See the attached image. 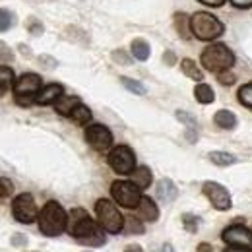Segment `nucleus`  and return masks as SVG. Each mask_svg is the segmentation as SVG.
<instances>
[{"mask_svg":"<svg viewBox=\"0 0 252 252\" xmlns=\"http://www.w3.org/2000/svg\"><path fill=\"white\" fill-rule=\"evenodd\" d=\"M68 233L86 247H103L105 245V229L95 223L82 208H76L70 212L68 218Z\"/></svg>","mask_w":252,"mask_h":252,"instance_id":"obj_1","label":"nucleus"},{"mask_svg":"<svg viewBox=\"0 0 252 252\" xmlns=\"http://www.w3.org/2000/svg\"><path fill=\"white\" fill-rule=\"evenodd\" d=\"M68 227V214L59 202H47L39 214V231L47 237H59Z\"/></svg>","mask_w":252,"mask_h":252,"instance_id":"obj_2","label":"nucleus"},{"mask_svg":"<svg viewBox=\"0 0 252 252\" xmlns=\"http://www.w3.org/2000/svg\"><path fill=\"white\" fill-rule=\"evenodd\" d=\"M190 30L200 41H214L223 35L225 28L220 20L208 12H198L190 18Z\"/></svg>","mask_w":252,"mask_h":252,"instance_id":"obj_3","label":"nucleus"},{"mask_svg":"<svg viewBox=\"0 0 252 252\" xmlns=\"http://www.w3.org/2000/svg\"><path fill=\"white\" fill-rule=\"evenodd\" d=\"M233 64H235V55L225 45H221V43L210 45L202 53V66L206 70H210V72L221 74V72L229 70Z\"/></svg>","mask_w":252,"mask_h":252,"instance_id":"obj_4","label":"nucleus"},{"mask_svg":"<svg viewBox=\"0 0 252 252\" xmlns=\"http://www.w3.org/2000/svg\"><path fill=\"white\" fill-rule=\"evenodd\" d=\"M95 214H97L99 225H101L107 233L117 235V233L123 231V227H125V218H123V214L119 212V208H117L111 200H105V198L97 200V204H95Z\"/></svg>","mask_w":252,"mask_h":252,"instance_id":"obj_5","label":"nucleus"},{"mask_svg":"<svg viewBox=\"0 0 252 252\" xmlns=\"http://www.w3.org/2000/svg\"><path fill=\"white\" fill-rule=\"evenodd\" d=\"M41 76L39 74H24L18 78V82L14 84V97H16V103H20L22 107H28L35 101L37 94L43 90L41 88Z\"/></svg>","mask_w":252,"mask_h":252,"instance_id":"obj_6","label":"nucleus"},{"mask_svg":"<svg viewBox=\"0 0 252 252\" xmlns=\"http://www.w3.org/2000/svg\"><path fill=\"white\" fill-rule=\"evenodd\" d=\"M111 194L123 208H134L136 210L140 200H142V192L132 181H117V183H113Z\"/></svg>","mask_w":252,"mask_h":252,"instance_id":"obj_7","label":"nucleus"},{"mask_svg":"<svg viewBox=\"0 0 252 252\" xmlns=\"http://www.w3.org/2000/svg\"><path fill=\"white\" fill-rule=\"evenodd\" d=\"M109 165L119 175H130L136 167V156L128 146H117L109 154Z\"/></svg>","mask_w":252,"mask_h":252,"instance_id":"obj_8","label":"nucleus"},{"mask_svg":"<svg viewBox=\"0 0 252 252\" xmlns=\"http://www.w3.org/2000/svg\"><path fill=\"white\" fill-rule=\"evenodd\" d=\"M12 214L20 223H33L39 220V210L32 194H20L12 202Z\"/></svg>","mask_w":252,"mask_h":252,"instance_id":"obj_9","label":"nucleus"},{"mask_svg":"<svg viewBox=\"0 0 252 252\" xmlns=\"http://www.w3.org/2000/svg\"><path fill=\"white\" fill-rule=\"evenodd\" d=\"M221 239L233 247V249H241V251L252 252V231L247 229L245 225H231L223 231Z\"/></svg>","mask_w":252,"mask_h":252,"instance_id":"obj_10","label":"nucleus"},{"mask_svg":"<svg viewBox=\"0 0 252 252\" xmlns=\"http://www.w3.org/2000/svg\"><path fill=\"white\" fill-rule=\"evenodd\" d=\"M86 140L95 152H107L113 146V134L107 126L92 125L86 128Z\"/></svg>","mask_w":252,"mask_h":252,"instance_id":"obj_11","label":"nucleus"},{"mask_svg":"<svg viewBox=\"0 0 252 252\" xmlns=\"http://www.w3.org/2000/svg\"><path fill=\"white\" fill-rule=\"evenodd\" d=\"M202 192L208 196V200L212 202V206L220 212H227L231 208V194L227 192L225 187H221L220 183H204Z\"/></svg>","mask_w":252,"mask_h":252,"instance_id":"obj_12","label":"nucleus"},{"mask_svg":"<svg viewBox=\"0 0 252 252\" xmlns=\"http://www.w3.org/2000/svg\"><path fill=\"white\" fill-rule=\"evenodd\" d=\"M63 92L64 88L61 84H49V86H45L37 97H35V103H39V105H51V103H57L61 97H63Z\"/></svg>","mask_w":252,"mask_h":252,"instance_id":"obj_13","label":"nucleus"},{"mask_svg":"<svg viewBox=\"0 0 252 252\" xmlns=\"http://www.w3.org/2000/svg\"><path fill=\"white\" fill-rule=\"evenodd\" d=\"M136 216H138L140 220L156 221L159 218V210H158V206H156V202H154L152 198H148V196H142V200H140V204H138V208H136Z\"/></svg>","mask_w":252,"mask_h":252,"instance_id":"obj_14","label":"nucleus"},{"mask_svg":"<svg viewBox=\"0 0 252 252\" xmlns=\"http://www.w3.org/2000/svg\"><path fill=\"white\" fill-rule=\"evenodd\" d=\"M156 194H158L159 200H163V202H173L177 198L179 190H177L175 183L171 179H161L158 183V187H156Z\"/></svg>","mask_w":252,"mask_h":252,"instance_id":"obj_15","label":"nucleus"},{"mask_svg":"<svg viewBox=\"0 0 252 252\" xmlns=\"http://www.w3.org/2000/svg\"><path fill=\"white\" fill-rule=\"evenodd\" d=\"M130 181L140 190L148 189L152 185V171H150V167H136L130 173Z\"/></svg>","mask_w":252,"mask_h":252,"instance_id":"obj_16","label":"nucleus"},{"mask_svg":"<svg viewBox=\"0 0 252 252\" xmlns=\"http://www.w3.org/2000/svg\"><path fill=\"white\" fill-rule=\"evenodd\" d=\"M78 105H80V99H78V97H74V95H63V97L55 103V109H57L59 115L70 117Z\"/></svg>","mask_w":252,"mask_h":252,"instance_id":"obj_17","label":"nucleus"},{"mask_svg":"<svg viewBox=\"0 0 252 252\" xmlns=\"http://www.w3.org/2000/svg\"><path fill=\"white\" fill-rule=\"evenodd\" d=\"M214 121H216V125L220 126V128H225V130H233L237 126V117L231 111H225V109H221V111L216 113Z\"/></svg>","mask_w":252,"mask_h":252,"instance_id":"obj_18","label":"nucleus"},{"mask_svg":"<svg viewBox=\"0 0 252 252\" xmlns=\"http://www.w3.org/2000/svg\"><path fill=\"white\" fill-rule=\"evenodd\" d=\"M130 49H132L134 59H138V61H142V63L150 59V45H148L144 39H134L132 45H130Z\"/></svg>","mask_w":252,"mask_h":252,"instance_id":"obj_19","label":"nucleus"},{"mask_svg":"<svg viewBox=\"0 0 252 252\" xmlns=\"http://www.w3.org/2000/svg\"><path fill=\"white\" fill-rule=\"evenodd\" d=\"M194 95H196V99H198L202 105L214 103V99H216L214 90H212L208 84H198V86H196V90H194Z\"/></svg>","mask_w":252,"mask_h":252,"instance_id":"obj_20","label":"nucleus"},{"mask_svg":"<svg viewBox=\"0 0 252 252\" xmlns=\"http://www.w3.org/2000/svg\"><path fill=\"white\" fill-rule=\"evenodd\" d=\"M181 70L189 76L190 80H196V82H202V78H204V74H202V70L196 66L194 61H190V59H185L183 63H181Z\"/></svg>","mask_w":252,"mask_h":252,"instance_id":"obj_21","label":"nucleus"},{"mask_svg":"<svg viewBox=\"0 0 252 252\" xmlns=\"http://www.w3.org/2000/svg\"><path fill=\"white\" fill-rule=\"evenodd\" d=\"M72 117V121L76 123V125H88L90 121H92V111L86 107V105H78L76 109H74V113L70 115Z\"/></svg>","mask_w":252,"mask_h":252,"instance_id":"obj_22","label":"nucleus"},{"mask_svg":"<svg viewBox=\"0 0 252 252\" xmlns=\"http://www.w3.org/2000/svg\"><path fill=\"white\" fill-rule=\"evenodd\" d=\"M12 84H14V72H12V68L2 66L0 68V94L2 95L6 94L12 88Z\"/></svg>","mask_w":252,"mask_h":252,"instance_id":"obj_23","label":"nucleus"},{"mask_svg":"<svg viewBox=\"0 0 252 252\" xmlns=\"http://www.w3.org/2000/svg\"><path fill=\"white\" fill-rule=\"evenodd\" d=\"M210 161L216 163L218 167H227V165H233L237 159H235V156H231L227 152H212L210 154Z\"/></svg>","mask_w":252,"mask_h":252,"instance_id":"obj_24","label":"nucleus"},{"mask_svg":"<svg viewBox=\"0 0 252 252\" xmlns=\"http://www.w3.org/2000/svg\"><path fill=\"white\" fill-rule=\"evenodd\" d=\"M189 24H190V20L185 14H177V16H175V28H177V32H179V35H181L183 39H190L192 30H189Z\"/></svg>","mask_w":252,"mask_h":252,"instance_id":"obj_25","label":"nucleus"},{"mask_svg":"<svg viewBox=\"0 0 252 252\" xmlns=\"http://www.w3.org/2000/svg\"><path fill=\"white\" fill-rule=\"evenodd\" d=\"M121 82H123V86H125L128 92H132V94H136V95H146V88H144L140 82H136V80H132V78H126V76L121 78Z\"/></svg>","mask_w":252,"mask_h":252,"instance_id":"obj_26","label":"nucleus"},{"mask_svg":"<svg viewBox=\"0 0 252 252\" xmlns=\"http://www.w3.org/2000/svg\"><path fill=\"white\" fill-rule=\"evenodd\" d=\"M239 101H241L247 109L252 111V82H249L247 86H243V88L239 90Z\"/></svg>","mask_w":252,"mask_h":252,"instance_id":"obj_27","label":"nucleus"},{"mask_svg":"<svg viewBox=\"0 0 252 252\" xmlns=\"http://www.w3.org/2000/svg\"><path fill=\"white\" fill-rule=\"evenodd\" d=\"M183 223H185V229L189 231V233H196L198 231V218H194L192 214H185L183 216Z\"/></svg>","mask_w":252,"mask_h":252,"instance_id":"obj_28","label":"nucleus"},{"mask_svg":"<svg viewBox=\"0 0 252 252\" xmlns=\"http://www.w3.org/2000/svg\"><path fill=\"white\" fill-rule=\"evenodd\" d=\"M0 14H2V26H0V30H2V32H8V30L14 26V16H12L6 8H2Z\"/></svg>","mask_w":252,"mask_h":252,"instance_id":"obj_29","label":"nucleus"},{"mask_svg":"<svg viewBox=\"0 0 252 252\" xmlns=\"http://www.w3.org/2000/svg\"><path fill=\"white\" fill-rule=\"evenodd\" d=\"M126 229H128L130 235H132V233H136V235H142V233H144V225L138 220H134V218H130V220L126 221Z\"/></svg>","mask_w":252,"mask_h":252,"instance_id":"obj_30","label":"nucleus"},{"mask_svg":"<svg viewBox=\"0 0 252 252\" xmlns=\"http://www.w3.org/2000/svg\"><path fill=\"white\" fill-rule=\"evenodd\" d=\"M177 119L181 121V123H185V125L189 126L190 130H194V126H196V121H194V117L189 115L187 111H177Z\"/></svg>","mask_w":252,"mask_h":252,"instance_id":"obj_31","label":"nucleus"},{"mask_svg":"<svg viewBox=\"0 0 252 252\" xmlns=\"http://www.w3.org/2000/svg\"><path fill=\"white\" fill-rule=\"evenodd\" d=\"M12 190H14L12 183H10L6 177H2V179H0V198H8V196L12 194Z\"/></svg>","mask_w":252,"mask_h":252,"instance_id":"obj_32","label":"nucleus"},{"mask_svg":"<svg viewBox=\"0 0 252 252\" xmlns=\"http://www.w3.org/2000/svg\"><path fill=\"white\" fill-rule=\"evenodd\" d=\"M28 30L32 35H41L43 33V26H41V22H37L35 18H32L30 22H28Z\"/></svg>","mask_w":252,"mask_h":252,"instance_id":"obj_33","label":"nucleus"},{"mask_svg":"<svg viewBox=\"0 0 252 252\" xmlns=\"http://www.w3.org/2000/svg\"><path fill=\"white\" fill-rule=\"evenodd\" d=\"M235 80H237V78H235V74H231L229 70H225V72H221L220 74V82L223 84V86H233V84H235Z\"/></svg>","mask_w":252,"mask_h":252,"instance_id":"obj_34","label":"nucleus"},{"mask_svg":"<svg viewBox=\"0 0 252 252\" xmlns=\"http://www.w3.org/2000/svg\"><path fill=\"white\" fill-rule=\"evenodd\" d=\"M113 61L121 64H130V59L125 55V51H115V53H113Z\"/></svg>","mask_w":252,"mask_h":252,"instance_id":"obj_35","label":"nucleus"},{"mask_svg":"<svg viewBox=\"0 0 252 252\" xmlns=\"http://www.w3.org/2000/svg\"><path fill=\"white\" fill-rule=\"evenodd\" d=\"M231 4H233L235 8H241V10L252 8V0H231Z\"/></svg>","mask_w":252,"mask_h":252,"instance_id":"obj_36","label":"nucleus"},{"mask_svg":"<svg viewBox=\"0 0 252 252\" xmlns=\"http://www.w3.org/2000/svg\"><path fill=\"white\" fill-rule=\"evenodd\" d=\"M198 2H202L206 6H212V8H220V6L225 4V0H198Z\"/></svg>","mask_w":252,"mask_h":252,"instance_id":"obj_37","label":"nucleus"},{"mask_svg":"<svg viewBox=\"0 0 252 252\" xmlns=\"http://www.w3.org/2000/svg\"><path fill=\"white\" fill-rule=\"evenodd\" d=\"M12 245H16V247L26 245V237H22V235H14V237H12Z\"/></svg>","mask_w":252,"mask_h":252,"instance_id":"obj_38","label":"nucleus"},{"mask_svg":"<svg viewBox=\"0 0 252 252\" xmlns=\"http://www.w3.org/2000/svg\"><path fill=\"white\" fill-rule=\"evenodd\" d=\"M163 61L169 64V66H173V64H175V55H173L171 51H167V53L163 55Z\"/></svg>","mask_w":252,"mask_h":252,"instance_id":"obj_39","label":"nucleus"},{"mask_svg":"<svg viewBox=\"0 0 252 252\" xmlns=\"http://www.w3.org/2000/svg\"><path fill=\"white\" fill-rule=\"evenodd\" d=\"M125 252H144V251H142V247H140V245H128Z\"/></svg>","mask_w":252,"mask_h":252,"instance_id":"obj_40","label":"nucleus"},{"mask_svg":"<svg viewBox=\"0 0 252 252\" xmlns=\"http://www.w3.org/2000/svg\"><path fill=\"white\" fill-rule=\"evenodd\" d=\"M161 252H175V251H173V247H171V245H165V247L161 249Z\"/></svg>","mask_w":252,"mask_h":252,"instance_id":"obj_41","label":"nucleus"},{"mask_svg":"<svg viewBox=\"0 0 252 252\" xmlns=\"http://www.w3.org/2000/svg\"><path fill=\"white\" fill-rule=\"evenodd\" d=\"M225 252H247V251H241V249H233V247H229Z\"/></svg>","mask_w":252,"mask_h":252,"instance_id":"obj_42","label":"nucleus"},{"mask_svg":"<svg viewBox=\"0 0 252 252\" xmlns=\"http://www.w3.org/2000/svg\"><path fill=\"white\" fill-rule=\"evenodd\" d=\"M208 249H210V247H208V245H206V243H204V245H202V247H200V252H208Z\"/></svg>","mask_w":252,"mask_h":252,"instance_id":"obj_43","label":"nucleus"}]
</instances>
